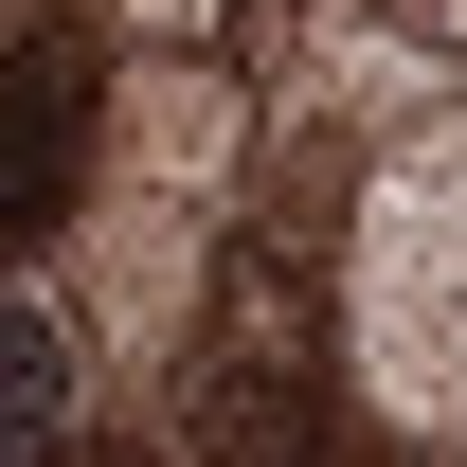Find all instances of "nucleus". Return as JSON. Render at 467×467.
Returning <instances> with one entry per match:
<instances>
[{
	"instance_id": "nucleus-1",
	"label": "nucleus",
	"mask_w": 467,
	"mask_h": 467,
	"mask_svg": "<svg viewBox=\"0 0 467 467\" xmlns=\"http://www.w3.org/2000/svg\"><path fill=\"white\" fill-rule=\"evenodd\" d=\"M72 180H90V55H72V36H18V55H0V252L55 234Z\"/></svg>"
},
{
	"instance_id": "nucleus-2",
	"label": "nucleus",
	"mask_w": 467,
	"mask_h": 467,
	"mask_svg": "<svg viewBox=\"0 0 467 467\" xmlns=\"http://www.w3.org/2000/svg\"><path fill=\"white\" fill-rule=\"evenodd\" d=\"M55 431H72V324L0 288V467H55Z\"/></svg>"
}]
</instances>
